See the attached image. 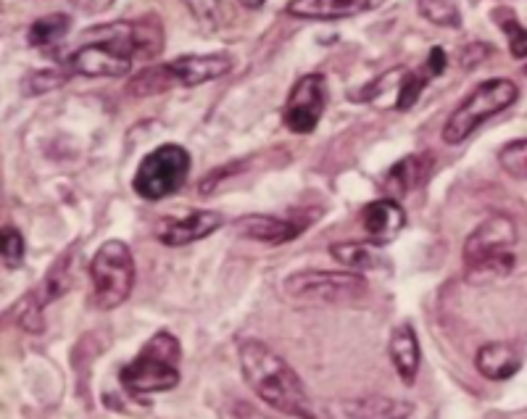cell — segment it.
<instances>
[{"label":"cell","instance_id":"cell-29","mask_svg":"<svg viewBox=\"0 0 527 419\" xmlns=\"http://www.w3.org/2000/svg\"><path fill=\"white\" fill-rule=\"evenodd\" d=\"M448 66V56L443 48H433V51L427 53V61H425V69L430 72V77H441L443 72H446Z\"/></svg>","mask_w":527,"mask_h":419},{"label":"cell","instance_id":"cell-30","mask_svg":"<svg viewBox=\"0 0 527 419\" xmlns=\"http://www.w3.org/2000/svg\"><path fill=\"white\" fill-rule=\"evenodd\" d=\"M69 3L82 14H103L114 6V0H69Z\"/></svg>","mask_w":527,"mask_h":419},{"label":"cell","instance_id":"cell-3","mask_svg":"<svg viewBox=\"0 0 527 419\" xmlns=\"http://www.w3.org/2000/svg\"><path fill=\"white\" fill-rule=\"evenodd\" d=\"M517 224L504 214L488 217L470 232L464 240V277L472 285L509 277L517 267Z\"/></svg>","mask_w":527,"mask_h":419},{"label":"cell","instance_id":"cell-6","mask_svg":"<svg viewBox=\"0 0 527 419\" xmlns=\"http://www.w3.org/2000/svg\"><path fill=\"white\" fill-rule=\"evenodd\" d=\"M95 309L111 311L132 296L135 288V256L124 240H106L90 261Z\"/></svg>","mask_w":527,"mask_h":419},{"label":"cell","instance_id":"cell-13","mask_svg":"<svg viewBox=\"0 0 527 419\" xmlns=\"http://www.w3.org/2000/svg\"><path fill=\"white\" fill-rule=\"evenodd\" d=\"M224 224V217L219 211H190L185 217H167L156 224V240L167 248L193 246L198 240H206L209 235L219 230Z\"/></svg>","mask_w":527,"mask_h":419},{"label":"cell","instance_id":"cell-27","mask_svg":"<svg viewBox=\"0 0 527 419\" xmlns=\"http://www.w3.org/2000/svg\"><path fill=\"white\" fill-rule=\"evenodd\" d=\"M182 3L188 6V11L201 27L217 29L222 24V0H182Z\"/></svg>","mask_w":527,"mask_h":419},{"label":"cell","instance_id":"cell-14","mask_svg":"<svg viewBox=\"0 0 527 419\" xmlns=\"http://www.w3.org/2000/svg\"><path fill=\"white\" fill-rule=\"evenodd\" d=\"M232 230L238 232L240 238L261 243V246H282L296 240L301 232L309 230V217H272V214H246V217L235 219Z\"/></svg>","mask_w":527,"mask_h":419},{"label":"cell","instance_id":"cell-31","mask_svg":"<svg viewBox=\"0 0 527 419\" xmlns=\"http://www.w3.org/2000/svg\"><path fill=\"white\" fill-rule=\"evenodd\" d=\"M240 3H243L246 8H259V6H264L267 0H240Z\"/></svg>","mask_w":527,"mask_h":419},{"label":"cell","instance_id":"cell-1","mask_svg":"<svg viewBox=\"0 0 527 419\" xmlns=\"http://www.w3.org/2000/svg\"><path fill=\"white\" fill-rule=\"evenodd\" d=\"M164 51V27L156 16L87 29L85 43L66 58V72L80 77H124L135 61Z\"/></svg>","mask_w":527,"mask_h":419},{"label":"cell","instance_id":"cell-10","mask_svg":"<svg viewBox=\"0 0 527 419\" xmlns=\"http://www.w3.org/2000/svg\"><path fill=\"white\" fill-rule=\"evenodd\" d=\"M327 109V82L322 74H306L293 85L288 103L282 109V124L296 135H309L317 130L319 119Z\"/></svg>","mask_w":527,"mask_h":419},{"label":"cell","instance_id":"cell-19","mask_svg":"<svg viewBox=\"0 0 527 419\" xmlns=\"http://www.w3.org/2000/svg\"><path fill=\"white\" fill-rule=\"evenodd\" d=\"M388 354L393 367H396V375L401 377V383L412 388L417 383L419 364H422V348H419L417 330L409 322H401L393 330L388 343Z\"/></svg>","mask_w":527,"mask_h":419},{"label":"cell","instance_id":"cell-26","mask_svg":"<svg viewBox=\"0 0 527 419\" xmlns=\"http://www.w3.org/2000/svg\"><path fill=\"white\" fill-rule=\"evenodd\" d=\"M24 253H27V246H24L22 232L16 227H0V259L6 261V267H19L24 261Z\"/></svg>","mask_w":527,"mask_h":419},{"label":"cell","instance_id":"cell-7","mask_svg":"<svg viewBox=\"0 0 527 419\" xmlns=\"http://www.w3.org/2000/svg\"><path fill=\"white\" fill-rule=\"evenodd\" d=\"M520 98V90L512 80H485L464 98L454 109V114L448 116L443 124V140L448 145H459L470 138L472 132L483 122H488L491 116L501 114Z\"/></svg>","mask_w":527,"mask_h":419},{"label":"cell","instance_id":"cell-5","mask_svg":"<svg viewBox=\"0 0 527 419\" xmlns=\"http://www.w3.org/2000/svg\"><path fill=\"white\" fill-rule=\"evenodd\" d=\"M232 72V58L227 53H206V56H180L167 64L148 66L138 77H132L127 93L135 98H151L156 93H167L174 87H198L214 82Z\"/></svg>","mask_w":527,"mask_h":419},{"label":"cell","instance_id":"cell-23","mask_svg":"<svg viewBox=\"0 0 527 419\" xmlns=\"http://www.w3.org/2000/svg\"><path fill=\"white\" fill-rule=\"evenodd\" d=\"M433 80L430 72H427L425 66L419 69V72H404L401 82H398V93H396V109L398 111H409L414 103L419 101V95L427 87V82Z\"/></svg>","mask_w":527,"mask_h":419},{"label":"cell","instance_id":"cell-15","mask_svg":"<svg viewBox=\"0 0 527 419\" xmlns=\"http://www.w3.org/2000/svg\"><path fill=\"white\" fill-rule=\"evenodd\" d=\"M361 224L372 246H388L390 240H396L406 227V211L396 198H377L367 203L361 211Z\"/></svg>","mask_w":527,"mask_h":419},{"label":"cell","instance_id":"cell-24","mask_svg":"<svg viewBox=\"0 0 527 419\" xmlns=\"http://www.w3.org/2000/svg\"><path fill=\"white\" fill-rule=\"evenodd\" d=\"M499 164L506 174L527 180V138L506 143L499 151Z\"/></svg>","mask_w":527,"mask_h":419},{"label":"cell","instance_id":"cell-20","mask_svg":"<svg viewBox=\"0 0 527 419\" xmlns=\"http://www.w3.org/2000/svg\"><path fill=\"white\" fill-rule=\"evenodd\" d=\"M330 256H333L338 264L348 267V272H369V269H377L383 264V256L377 251V246L372 243H335L330 248Z\"/></svg>","mask_w":527,"mask_h":419},{"label":"cell","instance_id":"cell-2","mask_svg":"<svg viewBox=\"0 0 527 419\" xmlns=\"http://www.w3.org/2000/svg\"><path fill=\"white\" fill-rule=\"evenodd\" d=\"M238 362L248 388L275 412L296 419H317V404L306 393L304 380L275 348L261 340H243Z\"/></svg>","mask_w":527,"mask_h":419},{"label":"cell","instance_id":"cell-4","mask_svg":"<svg viewBox=\"0 0 527 419\" xmlns=\"http://www.w3.org/2000/svg\"><path fill=\"white\" fill-rule=\"evenodd\" d=\"M182 346L169 330H159L145 340L138 356L124 364L119 383L130 396H153V393L174 391L182 380L180 372Z\"/></svg>","mask_w":527,"mask_h":419},{"label":"cell","instance_id":"cell-22","mask_svg":"<svg viewBox=\"0 0 527 419\" xmlns=\"http://www.w3.org/2000/svg\"><path fill=\"white\" fill-rule=\"evenodd\" d=\"M417 6L427 22L451 29L462 27V14H459V6L454 0H417Z\"/></svg>","mask_w":527,"mask_h":419},{"label":"cell","instance_id":"cell-18","mask_svg":"<svg viewBox=\"0 0 527 419\" xmlns=\"http://www.w3.org/2000/svg\"><path fill=\"white\" fill-rule=\"evenodd\" d=\"M475 367L485 380L501 383L509 380L520 372L522 367V351L520 346H514L509 340H496V343H485L477 348Z\"/></svg>","mask_w":527,"mask_h":419},{"label":"cell","instance_id":"cell-25","mask_svg":"<svg viewBox=\"0 0 527 419\" xmlns=\"http://www.w3.org/2000/svg\"><path fill=\"white\" fill-rule=\"evenodd\" d=\"M493 19L501 24V29H504L506 37H509V51H512V56L527 58V29L514 19L512 11H506V8L493 11Z\"/></svg>","mask_w":527,"mask_h":419},{"label":"cell","instance_id":"cell-11","mask_svg":"<svg viewBox=\"0 0 527 419\" xmlns=\"http://www.w3.org/2000/svg\"><path fill=\"white\" fill-rule=\"evenodd\" d=\"M72 256L74 251H66L61 259L51 267V272L45 275V280L37 285L32 293L22 301L19 306V325L27 330V333H43V311L45 306L58 301L64 296L66 290L72 288Z\"/></svg>","mask_w":527,"mask_h":419},{"label":"cell","instance_id":"cell-8","mask_svg":"<svg viewBox=\"0 0 527 419\" xmlns=\"http://www.w3.org/2000/svg\"><path fill=\"white\" fill-rule=\"evenodd\" d=\"M282 288L301 304H356L369 293V282L356 272H327V269H301L285 277Z\"/></svg>","mask_w":527,"mask_h":419},{"label":"cell","instance_id":"cell-16","mask_svg":"<svg viewBox=\"0 0 527 419\" xmlns=\"http://www.w3.org/2000/svg\"><path fill=\"white\" fill-rule=\"evenodd\" d=\"M383 3L385 0H290L288 14L296 16V19L330 22V19L367 14V11H375Z\"/></svg>","mask_w":527,"mask_h":419},{"label":"cell","instance_id":"cell-12","mask_svg":"<svg viewBox=\"0 0 527 419\" xmlns=\"http://www.w3.org/2000/svg\"><path fill=\"white\" fill-rule=\"evenodd\" d=\"M414 406L390 396L333 398L317 406V419H409Z\"/></svg>","mask_w":527,"mask_h":419},{"label":"cell","instance_id":"cell-9","mask_svg":"<svg viewBox=\"0 0 527 419\" xmlns=\"http://www.w3.org/2000/svg\"><path fill=\"white\" fill-rule=\"evenodd\" d=\"M190 177V153L177 143L159 145L140 161L132 188L143 201L174 196Z\"/></svg>","mask_w":527,"mask_h":419},{"label":"cell","instance_id":"cell-21","mask_svg":"<svg viewBox=\"0 0 527 419\" xmlns=\"http://www.w3.org/2000/svg\"><path fill=\"white\" fill-rule=\"evenodd\" d=\"M72 29V19L66 14H48L43 19L32 22V27L27 29V43L32 48H48V45L61 43Z\"/></svg>","mask_w":527,"mask_h":419},{"label":"cell","instance_id":"cell-28","mask_svg":"<svg viewBox=\"0 0 527 419\" xmlns=\"http://www.w3.org/2000/svg\"><path fill=\"white\" fill-rule=\"evenodd\" d=\"M66 80H69V72H53V69L35 72L29 74V80L24 82V93H32V95L48 93V90H56V87L64 85Z\"/></svg>","mask_w":527,"mask_h":419},{"label":"cell","instance_id":"cell-17","mask_svg":"<svg viewBox=\"0 0 527 419\" xmlns=\"http://www.w3.org/2000/svg\"><path fill=\"white\" fill-rule=\"evenodd\" d=\"M433 167L435 159L430 153H412V156L396 161V164L388 169L383 188L388 190L390 198L409 196V193H414V190L425 185L427 177L433 174Z\"/></svg>","mask_w":527,"mask_h":419}]
</instances>
